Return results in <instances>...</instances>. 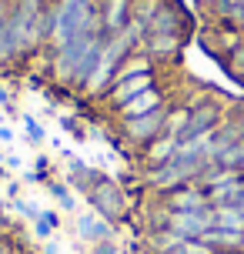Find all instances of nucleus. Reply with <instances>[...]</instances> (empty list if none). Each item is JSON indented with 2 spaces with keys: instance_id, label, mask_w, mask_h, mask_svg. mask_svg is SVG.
<instances>
[{
  "instance_id": "nucleus-13",
  "label": "nucleus",
  "mask_w": 244,
  "mask_h": 254,
  "mask_svg": "<svg viewBox=\"0 0 244 254\" xmlns=\"http://www.w3.org/2000/svg\"><path fill=\"white\" fill-rule=\"evenodd\" d=\"M67 174H70V188H77L80 194H87L97 181L104 178L97 167H90V164H84L80 157H74V154H67Z\"/></svg>"
},
{
  "instance_id": "nucleus-26",
  "label": "nucleus",
  "mask_w": 244,
  "mask_h": 254,
  "mask_svg": "<svg viewBox=\"0 0 244 254\" xmlns=\"http://www.w3.org/2000/svg\"><path fill=\"white\" fill-rule=\"evenodd\" d=\"M234 121H238V130H241V144H244V107L234 114Z\"/></svg>"
},
{
  "instance_id": "nucleus-6",
  "label": "nucleus",
  "mask_w": 244,
  "mask_h": 254,
  "mask_svg": "<svg viewBox=\"0 0 244 254\" xmlns=\"http://www.w3.org/2000/svg\"><path fill=\"white\" fill-rule=\"evenodd\" d=\"M74 234H77V241L84 244H101V241H111L114 238V224L111 221H104L97 211H84V214L74 217Z\"/></svg>"
},
{
  "instance_id": "nucleus-5",
  "label": "nucleus",
  "mask_w": 244,
  "mask_h": 254,
  "mask_svg": "<svg viewBox=\"0 0 244 254\" xmlns=\"http://www.w3.org/2000/svg\"><path fill=\"white\" fill-rule=\"evenodd\" d=\"M171 107V104H167ZM167 107L161 111H151V114H141V117H127V121H117L121 124V137L127 140L130 147L144 151L151 140H157L164 134V121H167Z\"/></svg>"
},
{
  "instance_id": "nucleus-22",
  "label": "nucleus",
  "mask_w": 244,
  "mask_h": 254,
  "mask_svg": "<svg viewBox=\"0 0 244 254\" xmlns=\"http://www.w3.org/2000/svg\"><path fill=\"white\" fill-rule=\"evenodd\" d=\"M61 124H64V130L70 134V137H77V140H84V130H80V124L74 121V117H61Z\"/></svg>"
},
{
  "instance_id": "nucleus-25",
  "label": "nucleus",
  "mask_w": 244,
  "mask_h": 254,
  "mask_svg": "<svg viewBox=\"0 0 244 254\" xmlns=\"http://www.w3.org/2000/svg\"><path fill=\"white\" fill-rule=\"evenodd\" d=\"M0 107H3V111H10V114H13V97H10V90L3 87V84H0Z\"/></svg>"
},
{
  "instance_id": "nucleus-12",
  "label": "nucleus",
  "mask_w": 244,
  "mask_h": 254,
  "mask_svg": "<svg viewBox=\"0 0 244 254\" xmlns=\"http://www.w3.org/2000/svg\"><path fill=\"white\" fill-rule=\"evenodd\" d=\"M197 241H204L214 254H241L244 234H238V231H224V228H207Z\"/></svg>"
},
{
  "instance_id": "nucleus-11",
  "label": "nucleus",
  "mask_w": 244,
  "mask_h": 254,
  "mask_svg": "<svg viewBox=\"0 0 244 254\" xmlns=\"http://www.w3.org/2000/svg\"><path fill=\"white\" fill-rule=\"evenodd\" d=\"M181 151V140L174 134H161L157 140H151L147 147L141 151V164L144 171H157V167H164L167 161H174V154Z\"/></svg>"
},
{
  "instance_id": "nucleus-18",
  "label": "nucleus",
  "mask_w": 244,
  "mask_h": 254,
  "mask_svg": "<svg viewBox=\"0 0 244 254\" xmlns=\"http://www.w3.org/2000/svg\"><path fill=\"white\" fill-rule=\"evenodd\" d=\"M13 211H17L20 217H27V221L34 224V221H40V211H44V207H37V204L27 201V197H17V201H13Z\"/></svg>"
},
{
  "instance_id": "nucleus-23",
  "label": "nucleus",
  "mask_w": 244,
  "mask_h": 254,
  "mask_svg": "<svg viewBox=\"0 0 244 254\" xmlns=\"http://www.w3.org/2000/svg\"><path fill=\"white\" fill-rule=\"evenodd\" d=\"M90 254H121V251H117L114 238H111V241H101V244H94V248H90Z\"/></svg>"
},
{
  "instance_id": "nucleus-2",
  "label": "nucleus",
  "mask_w": 244,
  "mask_h": 254,
  "mask_svg": "<svg viewBox=\"0 0 244 254\" xmlns=\"http://www.w3.org/2000/svg\"><path fill=\"white\" fill-rule=\"evenodd\" d=\"M104 40H107V34H87V37H74L70 44L57 47L51 54V77L57 84H64V87L80 90L87 84L90 70L101 61Z\"/></svg>"
},
{
  "instance_id": "nucleus-7",
  "label": "nucleus",
  "mask_w": 244,
  "mask_h": 254,
  "mask_svg": "<svg viewBox=\"0 0 244 254\" xmlns=\"http://www.w3.org/2000/svg\"><path fill=\"white\" fill-rule=\"evenodd\" d=\"M171 104V97H167V90L161 87H147L144 94H137V97H130L127 104H121L114 111L117 121H127V117H141V114H151V111H161V107H167Z\"/></svg>"
},
{
  "instance_id": "nucleus-8",
  "label": "nucleus",
  "mask_w": 244,
  "mask_h": 254,
  "mask_svg": "<svg viewBox=\"0 0 244 254\" xmlns=\"http://www.w3.org/2000/svg\"><path fill=\"white\" fill-rule=\"evenodd\" d=\"M181 44H184V34H147L141 44V54H147L151 64H171L178 61Z\"/></svg>"
},
{
  "instance_id": "nucleus-32",
  "label": "nucleus",
  "mask_w": 244,
  "mask_h": 254,
  "mask_svg": "<svg viewBox=\"0 0 244 254\" xmlns=\"http://www.w3.org/2000/svg\"><path fill=\"white\" fill-rule=\"evenodd\" d=\"M7 178V167H3V161H0V181Z\"/></svg>"
},
{
  "instance_id": "nucleus-27",
  "label": "nucleus",
  "mask_w": 244,
  "mask_h": 254,
  "mask_svg": "<svg viewBox=\"0 0 244 254\" xmlns=\"http://www.w3.org/2000/svg\"><path fill=\"white\" fill-rule=\"evenodd\" d=\"M17 194H20V184H13V181H10V184H7V197L17 201Z\"/></svg>"
},
{
  "instance_id": "nucleus-33",
  "label": "nucleus",
  "mask_w": 244,
  "mask_h": 254,
  "mask_svg": "<svg viewBox=\"0 0 244 254\" xmlns=\"http://www.w3.org/2000/svg\"><path fill=\"white\" fill-rule=\"evenodd\" d=\"M201 3H214V0H201Z\"/></svg>"
},
{
  "instance_id": "nucleus-1",
  "label": "nucleus",
  "mask_w": 244,
  "mask_h": 254,
  "mask_svg": "<svg viewBox=\"0 0 244 254\" xmlns=\"http://www.w3.org/2000/svg\"><path fill=\"white\" fill-rule=\"evenodd\" d=\"M47 27H51V51L70 44L74 37L104 34L101 0H51V7H47Z\"/></svg>"
},
{
  "instance_id": "nucleus-16",
  "label": "nucleus",
  "mask_w": 244,
  "mask_h": 254,
  "mask_svg": "<svg viewBox=\"0 0 244 254\" xmlns=\"http://www.w3.org/2000/svg\"><path fill=\"white\" fill-rule=\"evenodd\" d=\"M187 117H191V107L187 104H171L167 107V121H164V134H174L181 140V130L187 124Z\"/></svg>"
},
{
  "instance_id": "nucleus-4",
  "label": "nucleus",
  "mask_w": 244,
  "mask_h": 254,
  "mask_svg": "<svg viewBox=\"0 0 244 254\" xmlns=\"http://www.w3.org/2000/svg\"><path fill=\"white\" fill-rule=\"evenodd\" d=\"M187 107H191V117H187V124L181 130V144H191V140L207 137L211 130H218V127L228 121L224 104H214L211 97H207V101H194V104H187Z\"/></svg>"
},
{
  "instance_id": "nucleus-21",
  "label": "nucleus",
  "mask_w": 244,
  "mask_h": 254,
  "mask_svg": "<svg viewBox=\"0 0 244 254\" xmlns=\"http://www.w3.org/2000/svg\"><path fill=\"white\" fill-rule=\"evenodd\" d=\"M34 234H37L40 241H54V228L47 221H34Z\"/></svg>"
},
{
  "instance_id": "nucleus-14",
  "label": "nucleus",
  "mask_w": 244,
  "mask_h": 254,
  "mask_svg": "<svg viewBox=\"0 0 244 254\" xmlns=\"http://www.w3.org/2000/svg\"><path fill=\"white\" fill-rule=\"evenodd\" d=\"M238 140H241L238 121H234V117H228V121L218 127V130H211V134H207V157L214 161V157H218L224 147H231V144H238Z\"/></svg>"
},
{
  "instance_id": "nucleus-31",
  "label": "nucleus",
  "mask_w": 244,
  "mask_h": 254,
  "mask_svg": "<svg viewBox=\"0 0 244 254\" xmlns=\"http://www.w3.org/2000/svg\"><path fill=\"white\" fill-rule=\"evenodd\" d=\"M238 211H244V190H241V197H238V204H234Z\"/></svg>"
},
{
  "instance_id": "nucleus-3",
  "label": "nucleus",
  "mask_w": 244,
  "mask_h": 254,
  "mask_svg": "<svg viewBox=\"0 0 244 254\" xmlns=\"http://www.w3.org/2000/svg\"><path fill=\"white\" fill-rule=\"evenodd\" d=\"M90 204V211H97V214L104 217V221H111V224H121V221H127V211H130V201L127 194H124V188L117 184V181H111L107 174H104L94 188L84 194Z\"/></svg>"
},
{
  "instance_id": "nucleus-9",
  "label": "nucleus",
  "mask_w": 244,
  "mask_h": 254,
  "mask_svg": "<svg viewBox=\"0 0 244 254\" xmlns=\"http://www.w3.org/2000/svg\"><path fill=\"white\" fill-rule=\"evenodd\" d=\"M134 20V0H101V27L107 37L127 30Z\"/></svg>"
},
{
  "instance_id": "nucleus-30",
  "label": "nucleus",
  "mask_w": 244,
  "mask_h": 254,
  "mask_svg": "<svg viewBox=\"0 0 244 254\" xmlns=\"http://www.w3.org/2000/svg\"><path fill=\"white\" fill-rule=\"evenodd\" d=\"M0 254H13V248L7 241H3V238H0Z\"/></svg>"
},
{
  "instance_id": "nucleus-24",
  "label": "nucleus",
  "mask_w": 244,
  "mask_h": 254,
  "mask_svg": "<svg viewBox=\"0 0 244 254\" xmlns=\"http://www.w3.org/2000/svg\"><path fill=\"white\" fill-rule=\"evenodd\" d=\"M40 221H47V224H51L54 231L61 228V214H57V211H54V207H47V211H40Z\"/></svg>"
},
{
  "instance_id": "nucleus-28",
  "label": "nucleus",
  "mask_w": 244,
  "mask_h": 254,
  "mask_svg": "<svg viewBox=\"0 0 244 254\" xmlns=\"http://www.w3.org/2000/svg\"><path fill=\"white\" fill-rule=\"evenodd\" d=\"M0 140H3V144H10V140H13V130H10V127H0Z\"/></svg>"
},
{
  "instance_id": "nucleus-29",
  "label": "nucleus",
  "mask_w": 244,
  "mask_h": 254,
  "mask_svg": "<svg viewBox=\"0 0 244 254\" xmlns=\"http://www.w3.org/2000/svg\"><path fill=\"white\" fill-rule=\"evenodd\" d=\"M44 254H61V248H57V241H47V244H44Z\"/></svg>"
},
{
  "instance_id": "nucleus-10",
  "label": "nucleus",
  "mask_w": 244,
  "mask_h": 254,
  "mask_svg": "<svg viewBox=\"0 0 244 254\" xmlns=\"http://www.w3.org/2000/svg\"><path fill=\"white\" fill-rule=\"evenodd\" d=\"M157 201L164 204L167 211H204V207H211V201H207V194L197 184H184V188L171 190V194H164V197H157Z\"/></svg>"
},
{
  "instance_id": "nucleus-19",
  "label": "nucleus",
  "mask_w": 244,
  "mask_h": 254,
  "mask_svg": "<svg viewBox=\"0 0 244 254\" xmlns=\"http://www.w3.org/2000/svg\"><path fill=\"white\" fill-rule=\"evenodd\" d=\"M47 190H51L54 197H57V204H61L64 211H70V207H74V197H70V190H67V184H57V181H47Z\"/></svg>"
},
{
  "instance_id": "nucleus-34",
  "label": "nucleus",
  "mask_w": 244,
  "mask_h": 254,
  "mask_svg": "<svg viewBox=\"0 0 244 254\" xmlns=\"http://www.w3.org/2000/svg\"><path fill=\"white\" fill-rule=\"evenodd\" d=\"M241 171H244V164H241Z\"/></svg>"
},
{
  "instance_id": "nucleus-20",
  "label": "nucleus",
  "mask_w": 244,
  "mask_h": 254,
  "mask_svg": "<svg viewBox=\"0 0 244 254\" xmlns=\"http://www.w3.org/2000/svg\"><path fill=\"white\" fill-rule=\"evenodd\" d=\"M20 121H24L27 140H30V144H44V127L37 124V117H30V114H20Z\"/></svg>"
},
{
  "instance_id": "nucleus-17",
  "label": "nucleus",
  "mask_w": 244,
  "mask_h": 254,
  "mask_svg": "<svg viewBox=\"0 0 244 254\" xmlns=\"http://www.w3.org/2000/svg\"><path fill=\"white\" fill-rule=\"evenodd\" d=\"M211 164L221 167V171H241V164H244V144L238 140V144H231V147H224Z\"/></svg>"
},
{
  "instance_id": "nucleus-15",
  "label": "nucleus",
  "mask_w": 244,
  "mask_h": 254,
  "mask_svg": "<svg viewBox=\"0 0 244 254\" xmlns=\"http://www.w3.org/2000/svg\"><path fill=\"white\" fill-rule=\"evenodd\" d=\"M214 228L244 234V211H238V207H214Z\"/></svg>"
}]
</instances>
